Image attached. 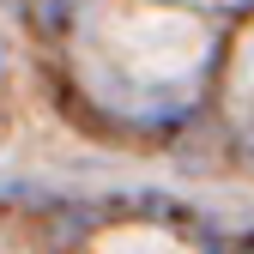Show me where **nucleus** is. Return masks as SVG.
<instances>
[{
    "mask_svg": "<svg viewBox=\"0 0 254 254\" xmlns=\"http://www.w3.org/2000/svg\"><path fill=\"white\" fill-rule=\"evenodd\" d=\"M109 254H182V248H170L164 236H145V230H133V236H121Z\"/></svg>",
    "mask_w": 254,
    "mask_h": 254,
    "instance_id": "obj_3",
    "label": "nucleus"
},
{
    "mask_svg": "<svg viewBox=\"0 0 254 254\" xmlns=\"http://www.w3.org/2000/svg\"><path fill=\"white\" fill-rule=\"evenodd\" d=\"M230 109H236V121L254 133V30L242 37V49H236V67H230Z\"/></svg>",
    "mask_w": 254,
    "mask_h": 254,
    "instance_id": "obj_2",
    "label": "nucleus"
},
{
    "mask_svg": "<svg viewBox=\"0 0 254 254\" xmlns=\"http://www.w3.org/2000/svg\"><path fill=\"white\" fill-rule=\"evenodd\" d=\"M206 30L157 0H91L73 30L79 79L127 115H164L188 103L206 73Z\"/></svg>",
    "mask_w": 254,
    "mask_h": 254,
    "instance_id": "obj_1",
    "label": "nucleus"
}]
</instances>
